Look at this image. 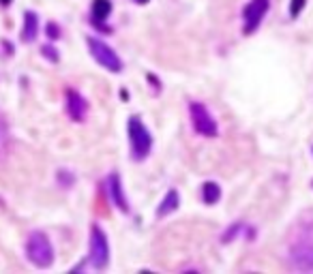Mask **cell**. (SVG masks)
<instances>
[{
    "mask_svg": "<svg viewBox=\"0 0 313 274\" xmlns=\"http://www.w3.org/2000/svg\"><path fill=\"white\" fill-rule=\"evenodd\" d=\"M133 3H138V5H148L150 0H133Z\"/></svg>",
    "mask_w": 313,
    "mask_h": 274,
    "instance_id": "obj_19",
    "label": "cell"
},
{
    "mask_svg": "<svg viewBox=\"0 0 313 274\" xmlns=\"http://www.w3.org/2000/svg\"><path fill=\"white\" fill-rule=\"evenodd\" d=\"M86 43H88V50H90L92 58H94V60H97L103 69L112 71V73H120V71H123V60H120L118 54H116L107 43H103V41H99V39H94V37H88Z\"/></svg>",
    "mask_w": 313,
    "mask_h": 274,
    "instance_id": "obj_4",
    "label": "cell"
},
{
    "mask_svg": "<svg viewBox=\"0 0 313 274\" xmlns=\"http://www.w3.org/2000/svg\"><path fill=\"white\" fill-rule=\"evenodd\" d=\"M268 7H270V0H251V3L245 7V13H243V17H245V28L243 30L247 34H251V32L258 30V26L262 24L264 15H266Z\"/></svg>",
    "mask_w": 313,
    "mask_h": 274,
    "instance_id": "obj_7",
    "label": "cell"
},
{
    "mask_svg": "<svg viewBox=\"0 0 313 274\" xmlns=\"http://www.w3.org/2000/svg\"><path fill=\"white\" fill-rule=\"evenodd\" d=\"M202 199H204V204H208V206L217 204V201L221 199V186L217 182H212V180L204 182L202 184Z\"/></svg>",
    "mask_w": 313,
    "mask_h": 274,
    "instance_id": "obj_12",
    "label": "cell"
},
{
    "mask_svg": "<svg viewBox=\"0 0 313 274\" xmlns=\"http://www.w3.org/2000/svg\"><path fill=\"white\" fill-rule=\"evenodd\" d=\"M311 184H313V182H311Z\"/></svg>",
    "mask_w": 313,
    "mask_h": 274,
    "instance_id": "obj_21",
    "label": "cell"
},
{
    "mask_svg": "<svg viewBox=\"0 0 313 274\" xmlns=\"http://www.w3.org/2000/svg\"><path fill=\"white\" fill-rule=\"evenodd\" d=\"M0 5H5V7H7V5H11V0H0Z\"/></svg>",
    "mask_w": 313,
    "mask_h": 274,
    "instance_id": "obj_20",
    "label": "cell"
},
{
    "mask_svg": "<svg viewBox=\"0 0 313 274\" xmlns=\"http://www.w3.org/2000/svg\"><path fill=\"white\" fill-rule=\"evenodd\" d=\"M58 178H60V180H63V184H67V186H69L71 182H73V176H71L69 172H65V170H63V172H58Z\"/></svg>",
    "mask_w": 313,
    "mask_h": 274,
    "instance_id": "obj_18",
    "label": "cell"
},
{
    "mask_svg": "<svg viewBox=\"0 0 313 274\" xmlns=\"http://www.w3.org/2000/svg\"><path fill=\"white\" fill-rule=\"evenodd\" d=\"M240 229H243V223H234L232 227H230V229H227V231L223 234V242H232L234 238H236V234H238Z\"/></svg>",
    "mask_w": 313,
    "mask_h": 274,
    "instance_id": "obj_15",
    "label": "cell"
},
{
    "mask_svg": "<svg viewBox=\"0 0 313 274\" xmlns=\"http://www.w3.org/2000/svg\"><path fill=\"white\" fill-rule=\"evenodd\" d=\"M107 188H110V197L112 201L118 206V210L123 212H129V201L125 197V191H123V182H120V176L118 174H112L107 178Z\"/></svg>",
    "mask_w": 313,
    "mask_h": 274,
    "instance_id": "obj_9",
    "label": "cell"
},
{
    "mask_svg": "<svg viewBox=\"0 0 313 274\" xmlns=\"http://www.w3.org/2000/svg\"><path fill=\"white\" fill-rule=\"evenodd\" d=\"M189 116H191V122H193L195 133H200L204 137H217L219 135V129H217L214 118L210 116V112L206 110L204 103L191 101L189 103Z\"/></svg>",
    "mask_w": 313,
    "mask_h": 274,
    "instance_id": "obj_3",
    "label": "cell"
},
{
    "mask_svg": "<svg viewBox=\"0 0 313 274\" xmlns=\"http://www.w3.org/2000/svg\"><path fill=\"white\" fill-rule=\"evenodd\" d=\"M26 255L34 266L47 268L54 264V248L52 242L43 231H32L26 240Z\"/></svg>",
    "mask_w": 313,
    "mask_h": 274,
    "instance_id": "obj_2",
    "label": "cell"
},
{
    "mask_svg": "<svg viewBox=\"0 0 313 274\" xmlns=\"http://www.w3.org/2000/svg\"><path fill=\"white\" fill-rule=\"evenodd\" d=\"M127 133H129V144H131V157L135 161H144L150 154L152 137L146 124L140 120V116H131L127 120Z\"/></svg>",
    "mask_w": 313,
    "mask_h": 274,
    "instance_id": "obj_1",
    "label": "cell"
},
{
    "mask_svg": "<svg viewBox=\"0 0 313 274\" xmlns=\"http://www.w3.org/2000/svg\"><path fill=\"white\" fill-rule=\"evenodd\" d=\"M112 13V3L110 0H92V17L94 22H103Z\"/></svg>",
    "mask_w": 313,
    "mask_h": 274,
    "instance_id": "obj_13",
    "label": "cell"
},
{
    "mask_svg": "<svg viewBox=\"0 0 313 274\" xmlns=\"http://www.w3.org/2000/svg\"><path fill=\"white\" fill-rule=\"evenodd\" d=\"M305 5H307V0H292V3H290V15L292 17H298L300 13H303Z\"/></svg>",
    "mask_w": 313,
    "mask_h": 274,
    "instance_id": "obj_14",
    "label": "cell"
},
{
    "mask_svg": "<svg viewBox=\"0 0 313 274\" xmlns=\"http://www.w3.org/2000/svg\"><path fill=\"white\" fill-rule=\"evenodd\" d=\"M37 32H39V17H37V13H32V11H26V13H24L22 41L24 43H30L34 37H37Z\"/></svg>",
    "mask_w": 313,
    "mask_h": 274,
    "instance_id": "obj_11",
    "label": "cell"
},
{
    "mask_svg": "<svg viewBox=\"0 0 313 274\" xmlns=\"http://www.w3.org/2000/svg\"><path fill=\"white\" fill-rule=\"evenodd\" d=\"M41 54L47 58V60H52V62H58V52L54 50L52 45H43V47H41Z\"/></svg>",
    "mask_w": 313,
    "mask_h": 274,
    "instance_id": "obj_16",
    "label": "cell"
},
{
    "mask_svg": "<svg viewBox=\"0 0 313 274\" xmlns=\"http://www.w3.org/2000/svg\"><path fill=\"white\" fill-rule=\"evenodd\" d=\"M90 261L99 270H103L110 264V242H107L105 231L97 223H92L90 227Z\"/></svg>",
    "mask_w": 313,
    "mask_h": 274,
    "instance_id": "obj_5",
    "label": "cell"
},
{
    "mask_svg": "<svg viewBox=\"0 0 313 274\" xmlns=\"http://www.w3.org/2000/svg\"><path fill=\"white\" fill-rule=\"evenodd\" d=\"M178 206H180V195H178V191H176V188H170V191L165 193V197L161 199L159 208H156V217H167V214L176 212Z\"/></svg>",
    "mask_w": 313,
    "mask_h": 274,
    "instance_id": "obj_10",
    "label": "cell"
},
{
    "mask_svg": "<svg viewBox=\"0 0 313 274\" xmlns=\"http://www.w3.org/2000/svg\"><path fill=\"white\" fill-rule=\"evenodd\" d=\"M290 261L296 270H313V240H298L290 246Z\"/></svg>",
    "mask_w": 313,
    "mask_h": 274,
    "instance_id": "obj_6",
    "label": "cell"
},
{
    "mask_svg": "<svg viewBox=\"0 0 313 274\" xmlns=\"http://www.w3.org/2000/svg\"><path fill=\"white\" fill-rule=\"evenodd\" d=\"M45 32H47V37H50L52 41H56V39H60V28H58V24H54V22H50V24H47V28H45Z\"/></svg>",
    "mask_w": 313,
    "mask_h": 274,
    "instance_id": "obj_17",
    "label": "cell"
},
{
    "mask_svg": "<svg viewBox=\"0 0 313 274\" xmlns=\"http://www.w3.org/2000/svg\"><path fill=\"white\" fill-rule=\"evenodd\" d=\"M67 114L73 118L75 122H82L88 114V101L73 88L67 90Z\"/></svg>",
    "mask_w": 313,
    "mask_h": 274,
    "instance_id": "obj_8",
    "label": "cell"
}]
</instances>
